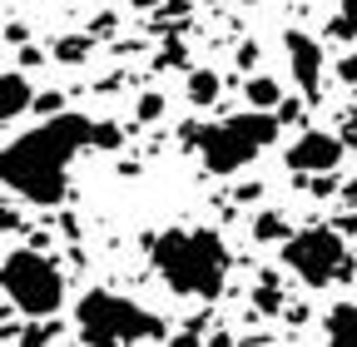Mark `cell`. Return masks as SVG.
Segmentation results:
<instances>
[{"label": "cell", "instance_id": "cell-1", "mask_svg": "<svg viewBox=\"0 0 357 347\" xmlns=\"http://www.w3.org/2000/svg\"><path fill=\"white\" fill-rule=\"evenodd\" d=\"M84 144H100V149H119L124 134L119 124H100V119H84V114H50L45 124H35L30 134H20L15 144H6V189L20 194L35 208H50L65 199V179H70V164Z\"/></svg>", "mask_w": 357, "mask_h": 347}, {"label": "cell", "instance_id": "cell-2", "mask_svg": "<svg viewBox=\"0 0 357 347\" xmlns=\"http://www.w3.org/2000/svg\"><path fill=\"white\" fill-rule=\"evenodd\" d=\"M149 258L159 278L169 283V293L178 298H218L229 283V248L213 229H169L159 238H149Z\"/></svg>", "mask_w": 357, "mask_h": 347}, {"label": "cell", "instance_id": "cell-3", "mask_svg": "<svg viewBox=\"0 0 357 347\" xmlns=\"http://www.w3.org/2000/svg\"><path fill=\"white\" fill-rule=\"evenodd\" d=\"M278 129H283L278 109H248V114L223 119V124H189L184 139L199 149L208 174H223V179H229V174L248 169L253 154H263L268 144L278 139Z\"/></svg>", "mask_w": 357, "mask_h": 347}, {"label": "cell", "instance_id": "cell-4", "mask_svg": "<svg viewBox=\"0 0 357 347\" xmlns=\"http://www.w3.org/2000/svg\"><path fill=\"white\" fill-rule=\"evenodd\" d=\"M75 323L84 342H159L164 323L119 293H84L75 302Z\"/></svg>", "mask_w": 357, "mask_h": 347}, {"label": "cell", "instance_id": "cell-5", "mask_svg": "<svg viewBox=\"0 0 357 347\" xmlns=\"http://www.w3.org/2000/svg\"><path fill=\"white\" fill-rule=\"evenodd\" d=\"M0 273H6V298L15 302L20 313H30V318H55V313H60V302H65V278H60V268H55L45 253L15 248Z\"/></svg>", "mask_w": 357, "mask_h": 347}, {"label": "cell", "instance_id": "cell-6", "mask_svg": "<svg viewBox=\"0 0 357 347\" xmlns=\"http://www.w3.org/2000/svg\"><path fill=\"white\" fill-rule=\"evenodd\" d=\"M283 263L307 283V288H328L352 278V258L342 248V229H307L283 243Z\"/></svg>", "mask_w": 357, "mask_h": 347}, {"label": "cell", "instance_id": "cell-7", "mask_svg": "<svg viewBox=\"0 0 357 347\" xmlns=\"http://www.w3.org/2000/svg\"><path fill=\"white\" fill-rule=\"evenodd\" d=\"M342 149H347V139L328 134V129H307L303 139L288 144L283 159H288L293 174H333V169L342 164Z\"/></svg>", "mask_w": 357, "mask_h": 347}, {"label": "cell", "instance_id": "cell-8", "mask_svg": "<svg viewBox=\"0 0 357 347\" xmlns=\"http://www.w3.org/2000/svg\"><path fill=\"white\" fill-rule=\"evenodd\" d=\"M283 50H288V65H293V79H298L303 100H318L323 95V45L303 30H288Z\"/></svg>", "mask_w": 357, "mask_h": 347}, {"label": "cell", "instance_id": "cell-9", "mask_svg": "<svg viewBox=\"0 0 357 347\" xmlns=\"http://www.w3.org/2000/svg\"><path fill=\"white\" fill-rule=\"evenodd\" d=\"M35 109V90L25 70H6L0 75V119H20Z\"/></svg>", "mask_w": 357, "mask_h": 347}, {"label": "cell", "instance_id": "cell-10", "mask_svg": "<svg viewBox=\"0 0 357 347\" xmlns=\"http://www.w3.org/2000/svg\"><path fill=\"white\" fill-rule=\"evenodd\" d=\"M328 337L342 342V347H357V302H333V313L323 318Z\"/></svg>", "mask_w": 357, "mask_h": 347}, {"label": "cell", "instance_id": "cell-11", "mask_svg": "<svg viewBox=\"0 0 357 347\" xmlns=\"http://www.w3.org/2000/svg\"><path fill=\"white\" fill-rule=\"evenodd\" d=\"M243 95H248L253 109H278V105H283V84L268 79V75H253V79L243 84Z\"/></svg>", "mask_w": 357, "mask_h": 347}, {"label": "cell", "instance_id": "cell-12", "mask_svg": "<svg viewBox=\"0 0 357 347\" xmlns=\"http://www.w3.org/2000/svg\"><path fill=\"white\" fill-rule=\"evenodd\" d=\"M288 238H293V229L283 213H258L253 219V243H288Z\"/></svg>", "mask_w": 357, "mask_h": 347}, {"label": "cell", "instance_id": "cell-13", "mask_svg": "<svg viewBox=\"0 0 357 347\" xmlns=\"http://www.w3.org/2000/svg\"><path fill=\"white\" fill-rule=\"evenodd\" d=\"M218 90H223V84H218L213 70H194V75H189V100H194L199 109H208V105L218 100Z\"/></svg>", "mask_w": 357, "mask_h": 347}, {"label": "cell", "instance_id": "cell-14", "mask_svg": "<svg viewBox=\"0 0 357 347\" xmlns=\"http://www.w3.org/2000/svg\"><path fill=\"white\" fill-rule=\"evenodd\" d=\"M328 40H357V0H337V15L328 20Z\"/></svg>", "mask_w": 357, "mask_h": 347}, {"label": "cell", "instance_id": "cell-15", "mask_svg": "<svg viewBox=\"0 0 357 347\" xmlns=\"http://www.w3.org/2000/svg\"><path fill=\"white\" fill-rule=\"evenodd\" d=\"M89 50H95V40H89V35H65V40H55V60H60V65H79Z\"/></svg>", "mask_w": 357, "mask_h": 347}, {"label": "cell", "instance_id": "cell-16", "mask_svg": "<svg viewBox=\"0 0 357 347\" xmlns=\"http://www.w3.org/2000/svg\"><path fill=\"white\" fill-rule=\"evenodd\" d=\"M164 114V95H144L139 105H134V124H154Z\"/></svg>", "mask_w": 357, "mask_h": 347}, {"label": "cell", "instance_id": "cell-17", "mask_svg": "<svg viewBox=\"0 0 357 347\" xmlns=\"http://www.w3.org/2000/svg\"><path fill=\"white\" fill-rule=\"evenodd\" d=\"M253 302H258L263 313H273V308H278V278H273V273H263V283H258V298H253Z\"/></svg>", "mask_w": 357, "mask_h": 347}, {"label": "cell", "instance_id": "cell-18", "mask_svg": "<svg viewBox=\"0 0 357 347\" xmlns=\"http://www.w3.org/2000/svg\"><path fill=\"white\" fill-rule=\"evenodd\" d=\"M35 109H40V114H60V109H65L60 90H55V95H35Z\"/></svg>", "mask_w": 357, "mask_h": 347}, {"label": "cell", "instance_id": "cell-19", "mask_svg": "<svg viewBox=\"0 0 357 347\" xmlns=\"http://www.w3.org/2000/svg\"><path fill=\"white\" fill-rule=\"evenodd\" d=\"M278 119H283V124L303 119V100H288V95H283V105H278Z\"/></svg>", "mask_w": 357, "mask_h": 347}, {"label": "cell", "instance_id": "cell-20", "mask_svg": "<svg viewBox=\"0 0 357 347\" xmlns=\"http://www.w3.org/2000/svg\"><path fill=\"white\" fill-rule=\"evenodd\" d=\"M337 79H342V84H357V50H352L347 60H337Z\"/></svg>", "mask_w": 357, "mask_h": 347}, {"label": "cell", "instance_id": "cell-21", "mask_svg": "<svg viewBox=\"0 0 357 347\" xmlns=\"http://www.w3.org/2000/svg\"><path fill=\"white\" fill-rule=\"evenodd\" d=\"M253 65H258V45L243 40V45H238V70H253Z\"/></svg>", "mask_w": 357, "mask_h": 347}, {"label": "cell", "instance_id": "cell-22", "mask_svg": "<svg viewBox=\"0 0 357 347\" xmlns=\"http://www.w3.org/2000/svg\"><path fill=\"white\" fill-rule=\"evenodd\" d=\"M258 194H263V184H258V179H253V184H238V189H234V199H238V203H253Z\"/></svg>", "mask_w": 357, "mask_h": 347}, {"label": "cell", "instance_id": "cell-23", "mask_svg": "<svg viewBox=\"0 0 357 347\" xmlns=\"http://www.w3.org/2000/svg\"><path fill=\"white\" fill-rule=\"evenodd\" d=\"M159 65H184V45H174V40H169L164 55H159Z\"/></svg>", "mask_w": 357, "mask_h": 347}, {"label": "cell", "instance_id": "cell-24", "mask_svg": "<svg viewBox=\"0 0 357 347\" xmlns=\"http://www.w3.org/2000/svg\"><path fill=\"white\" fill-rule=\"evenodd\" d=\"M6 40H10V45H25V40H30V25H6Z\"/></svg>", "mask_w": 357, "mask_h": 347}, {"label": "cell", "instance_id": "cell-25", "mask_svg": "<svg viewBox=\"0 0 357 347\" xmlns=\"http://www.w3.org/2000/svg\"><path fill=\"white\" fill-rule=\"evenodd\" d=\"M55 337V327H30V332H20V342H50Z\"/></svg>", "mask_w": 357, "mask_h": 347}, {"label": "cell", "instance_id": "cell-26", "mask_svg": "<svg viewBox=\"0 0 357 347\" xmlns=\"http://www.w3.org/2000/svg\"><path fill=\"white\" fill-rule=\"evenodd\" d=\"M342 139H347V149H352V154H357V114H352V119H347V129H342Z\"/></svg>", "mask_w": 357, "mask_h": 347}, {"label": "cell", "instance_id": "cell-27", "mask_svg": "<svg viewBox=\"0 0 357 347\" xmlns=\"http://www.w3.org/2000/svg\"><path fill=\"white\" fill-rule=\"evenodd\" d=\"M342 194H347V203H357V179H352V184H347Z\"/></svg>", "mask_w": 357, "mask_h": 347}, {"label": "cell", "instance_id": "cell-28", "mask_svg": "<svg viewBox=\"0 0 357 347\" xmlns=\"http://www.w3.org/2000/svg\"><path fill=\"white\" fill-rule=\"evenodd\" d=\"M342 229H357V219H352V224H342Z\"/></svg>", "mask_w": 357, "mask_h": 347}]
</instances>
